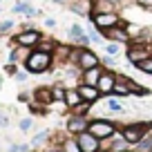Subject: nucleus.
<instances>
[{"label":"nucleus","instance_id":"nucleus-9","mask_svg":"<svg viewBox=\"0 0 152 152\" xmlns=\"http://www.w3.org/2000/svg\"><path fill=\"white\" fill-rule=\"evenodd\" d=\"M101 65V58L92 52L90 47H81V54H78V61H76V67L81 72L92 69V67H99Z\"/></svg>","mask_w":152,"mask_h":152},{"label":"nucleus","instance_id":"nucleus-10","mask_svg":"<svg viewBox=\"0 0 152 152\" xmlns=\"http://www.w3.org/2000/svg\"><path fill=\"white\" fill-rule=\"evenodd\" d=\"M87 128H90V119H87V116H81V114H72L69 119H67V125H65V130L72 137L85 132Z\"/></svg>","mask_w":152,"mask_h":152},{"label":"nucleus","instance_id":"nucleus-43","mask_svg":"<svg viewBox=\"0 0 152 152\" xmlns=\"http://www.w3.org/2000/svg\"><path fill=\"white\" fill-rule=\"evenodd\" d=\"M29 152H36V150H29Z\"/></svg>","mask_w":152,"mask_h":152},{"label":"nucleus","instance_id":"nucleus-21","mask_svg":"<svg viewBox=\"0 0 152 152\" xmlns=\"http://www.w3.org/2000/svg\"><path fill=\"white\" fill-rule=\"evenodd\" d=\"M112 2H107V0H94V5H92V14H110V11H114Z\"/></svg>","mask_w":152,"mask_h":152},{"label":"nucleus","instance_id":"nucleus-32","mask_svg":"<svg viewBox=\"0 0 152 152\" xmlns=\"http://www.w3.org/2000/svg\"><path fill=\"white\" fill-rule=\"evenodd\" d=\"M45 139H47V130H43V132H38L36 137L31 139V145H40V143H43Z\"/></svg>","mask_w":152,"mask_h":152},{"label":"nucleus","instance_id":"nucleus-1","mask_svg":"<svg viewBox=\"0 0 152 152\" xmlns=\"http://www.w3.org/2000/svg\"><path fill=\"white\" fill-rule=\"evenodd\" d=\"M54 65V54H47V52H40V49H31L29 58L25 61V69L29 74H43V72H49Z\"/></svg>","mask_w":152,"mask_h":152},{"label":"nucleus","instance_id":"nucleus-17","mask_svg":"<svg viewBox=\"0 0 152 152\" xmlns=\"http://www.w3.org/2000/svg\"><path fill=\"white\" fill-rule=\"evenodd\" d=\"M114 96H119V99H125V96H130L132 92H130L128 87V76L125 74H116V83H114Z\"/></svg>","mask_w":152,"mask_h":152},{"label":"nucleus","instance_id":"nucleus-31","mask_svg":"<svg viewBox=\"0 0 152 152\" xmlns=\"http://www.w3.org/2000/svg\"><path fill=\"white\" fill-rule=\"evenodd\" d=\"M14 25H16V23H14L11 18H9V20H2V23H0V34H9L11 29H14Z\"/></svg>","mask_w":152,"mask_h":152},{"label":"nucleus","instance_id":"nucleus-28","mask_svg":"<svg viewBox=\"0 0 152 152\" xmlns=\"http://www.w3.org/2000/svg\"><path fill=\"white\" fill-rule=\"evenodd\" d=\"M92 103H87V101H83L81 105H76L74 110H72V114H81V116H87V112H90Z\"/></svg>","mask_w":152,"mask_h":152},{"label":"nucleus","instance_id":"nucleus-4","mask_svg":"<svg viewBox=\"0 0 152 152\" xmlns=\"http://www.w3.org/2000/svg\"><path fill=\"white\" fill-rule=\"evenodd\" d=\"M125 56H128V63L137 65V63H141V61H145V58L152 56V47H150V43H139V40H132V45L128 47Z\"/></svg>","mask_w":152,"mask_h":152},{"label":"nucleus","instance_id":"nucleus-15","mask_svg":"<svg viewBox=\"0 0 152 152\" xmlns=\"http://www.w3.org/2000/svg\"><path fill=\"white\" fill-rule=\"evenodd\" d=\"M103 72H105L103 65L81 72V83H85V85H94V87H96V83H99V78H101V74H103Z\"/></svg>","mask_w":152,"mask_h":152},{"label":"nucleus","instance_id":"nucleus-22","mask_svg":"<svg viewBox=\"0 0 152 152\" xmlns=\"http://www.w3.org/2000/svg\"><path fill=\"white\" fill-rule=\"evenodd\" d=\"M56 47H58L56 40H54V38H45V36H43V40L36 45V49H40V52H47V54H54V52H56Z\"/></svg>","mask_w":152,"mask_h":152},{"label":"nucleus","instance_id":"nucleus-20","mask_svg":"<svg viewBox=\"0 0 152 152\" xmlns=\"http://www.w3.org/2000/svg\"><path fill=\"white\" fill-rule=\"evenodd\" d=\"M63 103H65L69 110H74L76 105L83 103V99H81V94H78V90H76V87H67V94H65V101H63Z\"/></svg>","mask_w":152,"mask_h":152},{"label":"nucleus","instance_id":"nucleus-3","mask_svg":"<svg viewBox=\"0 0 152 152\" xmlns=\"http://www.w3.org/2000/svg\"><path fill=\"white\" fill-rule=\"evenodd\" d=\"M119 134L130 143V145H137L141 139H145V134H148V123H128V125H123V128H121Z\"/></svg>","mask_w":152,"mask_h":152},{"label":"nucleus","instance_id":"nucleus-23","mask_svg":"<svg viewBox=\"0 0 152 152\" xmlns=\"http://www.w3.org/2000/svg\"><path fill=\"white\" fill-rule=\"evenodd\" d=\"M61 150H63V152H83L81 148H78V143H76L74 137H69V139H65V141H61Z\"/></svg>","mask_w":152,"mask_h":152},{"label":"nucleus","instance_id":"nucleus-40","mask_svg":"<svg viewBox=\"0 0 152 152\" xmlns=\"http://www.w3.org/2000/svg\"><path fill=\"white\" fill-rule=\"evenodd\" d=\"M107 2H112V5H119V2H121V0H107Z\"/></svg>","mask_w":152,"mask_h":152},{"label":"nucleus","instance_id":"nucleus-26","mask_svg":"<svg viewBox=\"0 0 152 152\" xmlns=\"http://www.w3.org/2000/svg\"><path fill=\"white\" fill-rule=\"evenodd\" d=\"M85 31H87V36H90L92 43H103V34H101L92 23H90V29H85Z\"/></svg>","mask_w":152,"mask_h":152},{"label":"nucleus","instance_id":"nucleus-25","mask_svg":"<svg viewBox=\"0 0 152 152\" xmlns=\"http://www.w3.org/2000/svg\"><path fill=\"white\" fill-rule=\"evenodd\" d=\"M65 94H67V87L63 85V83L52 85V96H54V101H65Z\"/></svg>","mask_w":152,"mask_h":152},{"label":"nucleus","instance_id":"nucleus-37","mask_svg":"<svg viewBox=\"0 0 152 152\" xmlns=\"http://www.w3.org/2000/svg\"><path fill=\"white\" fill-rule=\"evenodd\" d=\"M18 101H23V103H27V101H29V94H25V92H23V94H18Z\"/></svg>","mask_w":152,"mask_h":152},{"label":"nucleus","instance_id":"nucleus-30","mask_svg":"<svg viewBox=\"0 0 152 152\" xmlns=\"http://www.w3.org/2000/svg\"><path fill=\"white\" fill-rule=\"evenodd\" d=\"M31 125H34L31 119H20V121H18V130H20L23 134H27L29 130H31Z\"/></svg>","mask_w":152,"mask_h":152},{"label":"nucleus","instance_id":"nucleus-34","mask_svg":"<svg viewBox=\"0 0 152 152\" xmlns=\"http://www.w3.org/2000/svg\"><path fill=\"white\" fill-rule=\"evenodd\" d=\"M27 74H29L27 69H25V72H16V74H14V78H16L18 83H23V81H27Z\"/></svg>","mask_w":152,"mask_h":152},{"label":"nucleus","instance_id":"nucleus-41","mask_svg":"<svg viewBox=\"0 0 152 152\" xmlns=\"http://www.w3.org/2000/svg\"><path fill=\"white\" fill-rule=\"evenodd\" d=\"M54 2H69V0H54Z\"/></svg>","mask_w":152,"mask_h":152},{"label":"nucleus","instance_id":"nucleus-6","mask_svg":"<svg viewBox=\"0 0 152 152\" xmlns=\"http://www.w3.org/2000/svg\"><path fill=\"white\" fill-rule=\"evenodd\" d=\"M87 18H90V23L94 25L99 31L110 29V27H116V25H121V20H123V18H119L116 11H110V14H90Z\"/></svg>","mask_w":152,"mask_h":152},{"label":"nucleus","instance_id":"nucleus-38","mask_svg":"<svg viewBox=\"0 0 152 152\" xmlns=\"http://www.w3.org/2000/svg\"><path fill=\"white\" fill-rule=\"evenodd\" d=\"M148 139H152V123H148V134H145Z\"/></svg>","mask_w":152,"mask_h":152},{"label":"nucleus","instance_id":"nucleus-33","mask_svg":"<svg viewBox=\"0 0 152 152\" xmlns=\"http://www.w3.org/2000/svg\"><path fill=\"white\" fill-rule=\"evenodd\" d=\"M139 7H143V9H148V11H152V0H134Z\"/></svg>","mask_w":152,"mask_h":152},{"label":"nucleus","instance_id":"nucleus-24","mask_svg":"<svg viewBox=\"0 0 152 152\" xmlns=\"http://www.w3.org/2000/svg\"><path fill=\"white\" fill-rule=\"evenodd\" d=\"M105 105H107V110H110V112H114V114H123V112H125L123 103H121V101H116L114 96H110V99L105 101Z\"/></svg>","mask_w":152,"mask_h":152},{"label":"nucleus","instance_id":"nucleus-29","mask_svg":"<svg viewBox=\"0 0 152 152\" xmlns=\"http://www.w3.org/2000/svg\"><path fill=\"white\" fill-rule=\"evenodd\" d=\"M119 52H121V43H107L105 45V54L107 56H116Z\"/></svg>","mask_w":152,"mask_h":152},{"label":"nucleus","instance_id":"nucleus-35","mask_svg":"<svg viewBox=\"0 0 152 152\" xmlns=\"http://www.w3.org/2000/svg\"><path fill=\"white\" fill-rule=\"evenodd\" d=\"M0 128H9V116H7V114H2V112H0Z\"/></svg>","mask_w":152,"mask_h":152},{"label":"nucleus","instance_id":"nucleus-5","mask_svg":"<svg viewBox=\"0 0 152 152\" xmlns=\"http://www.w3.org/2000/svg\"><path fill=\"white\" fill-rule=\"evenodd\" d=\"M43 40V34L34 27H25L18 36H14V45H20V47H29V49H36V45Z\"/></svg>","mask_w":152,"mask_h":152},{"label":"nucleus","instance_id":"nucleus-13","mask_svg":"<svg viewBox=\"0 0 152 152\" xmlns=\"http://www.w3.org/2000/svg\"><path fill=\"white\" fill-rule=\"evenodd\" d=\"M76 90H78L81 99H83V101H87V103H96V101L101 99L99 87H94V85H85V83H78V85H76Z\"/></svg>","mask_w":152,"mask_h":152},{"label":"nucleus","instance_id":"nucleus-19","mask_svg":"<svg viewBox=\"0 0 152 152\" xmlns=\"http://www.w3.org/2000/svg\"><path fill=\"white\" fill-rule=\"evenodd\" d=\"M11 11H14V14H25L27 18H34V16L40 14L38 9H34V7L29 5L27 0H16V5H14V9H11Z\"/></svg>","mask_w":152,"mask_h":152},{"label":"nucleus","instance_id":"nucleus-2","mask_svg":"<svg viewBox=\"0 0 152 152\" xmlns=\"http://www.w3.org/2000/svg\"><path fill=\"white\" fill-rule=\"evenodd\" d=\"M116 130L119 128H116L110 119H94V121H90L87 132H92L96 139H101V141H107V139H112L114 134H116Z\"/></svg>","mask_w":152,"mask_h":152},{"label":"nucleus","instance_id":"nucleus-12","mask_svg":"<svg viewBox=\"0 0 152 152\" xmlns=\"http://www.w3.org/2000/svg\"><path fill=\"white\" fill-rule=\"evenodd\" d=\"M114 83H116V74H114V72H110V69H105L103 74H101L99 83H96V87H99L101 96H112Z\"/></svg>","mask_w":152,"mask_h":152},{"label":"nucleus","instance_id":"nucleus-7","mask_svg":"<svg viewBox=\"0 0 152 152\" xmlns=\"http://www.w3.org/2000/svg\"><path fill=\"white\" fill-rule=\"evenodd\" d=\"M128 20H121V25H116V27H110V29H103V38H107V40H112V43H121V45H125V43H130L132 40V36H130V31L128 29Z\"/></svg>","mask_w":152,"mask_h":152},{"label":"nucleus","instance_id":"nucleus-14","mask_svg":"<svg viewBox=\"0 0 152 152\" xmlns=\"http://www.w3.org/2000/svg\"><path fill=\"white\" fill-rule=\"evenodd\" d=\"M34 103H38L40 107H47V105H52V103H54L52 87H36V90H34Z\"/></svg>","mask_w":152,"mask_h":152},{"label":"nucleus","instance_id":"nucleus-16","mask_svg":"<svg viewBox=\"0 0 152 152\" xmlns=\"http://www.w3.org/2000/svg\"><path fill=\"white\" fill-rule=\"evenodd\" d=\"M107 141H110V139H107ZM130 148H132V145H130L121 134H114L112 141H110V145L103 148V150H107V152H130Z\"/></svg>","mask_w":152,"mask_h":152},{"label":"nucleus","instance_id":"nucleus-42","mask_svg":"<svg viewBox=\"0 0 152 152\" xmlns=\"http://www.w3.org/2000/svg\"><path fill=\"white\" fill-rule=\"evenodd\" d=\"M150 47H152V38H150Z\"/></svg>","mask_w":152,"mask_h":152},{"label":"nucleus","instance_id":"nucleus-8","mask_svg":"<svg viewBox=\"0 0 152 152\" xmlns=\"http://www.w3.org/2000/svg\"><path fill=\"white\" fill-rule=\"evenodd\" d=\"M76 143H78V148H81L83 152H101V139H96L92 132H81V134H76Z\"/></svg>","mask_w":152,"mask_h":152},{"label":"nucleus","instance_id":"nucleus-36","mask_svg":"<svg viewBox=\"0 0 152 152\" xmlns=\"http://www.w3.org/2000/svg\"><path fill=\"white\" fill-rule=\"evenodd\" d=\"M45 27H49V29L56 27V20H54V18H45Z\"/></svg>","mask_w":152,"mask_h":152},{"label":"nucleus","instance_id":"nucleus-27","mask_svg":"<svg viewBox=\"0 0 152 152\" xmlns=\"http://www.w3.org/2000/svg\"><path fill=\"white\" fill-rule=\"evenodd\" d=\"M134 67H137L139 72H143V74H152V56L145 58V61H141V63H137Z\"/></svg>","mask_w":152,"mask_h":152},{"label":"nucleus","instance_id":"nucleus-11","mask_svg":"<svg viewBox=\"0 0 152 152\" xmlns=\"http://www.w3.org/2000/svg\"><path fill=\"white\" fill-rule=\"evenodd\" d=\"M67 36H69V38H72V43L78 45V47H87V45L92 43L90 36H87V31H85V29H83L78 23L69 25V29H67Z\"/></svg>","mask_w":152,"mask_h":152},{"label":"nucleus","instance_id":"nucleus-18","mask_svg":"<svg viewBox=\"0 0 152 152\" xmlns=\"http://www.w3.org/2000/svg\"><path fill=\"white\" fill-rule=\"evenodd\" d=\"M29 54H31V49L29 47H20V45H16L14 49H11V54H9V63H23L25 65V61L29 58Z\"/></svg>","mask_w":152,"mask_h":152},{"label":"nucleus","instance_id":"nucleus-39","mask_svg":"<svg viewBox=\"0 0 152 152\" xmlns=\"http://www.w3.org/2000/svg\"><path fill=\"white\" fill-rule=\"evenodd\" d=\"M47 152H63L61 148H47Z\"/></svg>","mask_w":152,"mask_h":152}]
</instances>
